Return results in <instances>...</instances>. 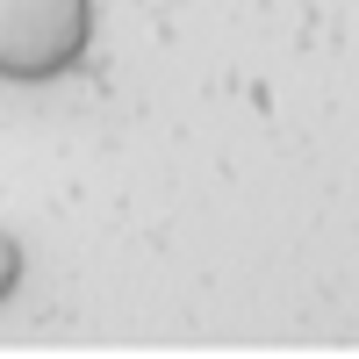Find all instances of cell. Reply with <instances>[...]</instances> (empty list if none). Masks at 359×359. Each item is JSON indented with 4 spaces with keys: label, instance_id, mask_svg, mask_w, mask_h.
I'll use <instances>...</instances> for the list:
<instances>
[{
    "label": "cell",
    "instance_id": "cell-2",
    "mask_svg": "<svg viewBox=\"0 0 359 359\" xmlns=\"http://www.w3.org/2000/svg\"><path fill=\"white\" fill-rule=\"evenodd\" d=\"M15 287H22V245H15L8 230H0V302H8Z\"/></svg>",
    "mask_w": 359,
    "mask_h": 359
},
{
    "label": "cell",
    "instance_id": "cell-1",
    "mask_svg": "<svg viewBox=\"0 0 359 359\" xmlns=\"http://www.w3.org/2000/svg\"><path fill=\"white\" fill-rule=\"evenodd\" d=\"M94 43V0H0V79H65Z\"/></svg>",
    "mask_w": 359,
    "mask_h": 359
}]
</instances>
